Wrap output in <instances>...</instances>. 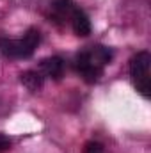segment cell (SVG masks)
I'll list each match as a JSON object with an SVG mask.
<instances>
[{"mask_svg":"<svg viewBox=\"0 0 151 153\" xmlns=\"http://www.w3.org/2000/svg\"><path fill=\"white\" fill-rule=\"evenodd\" d=\"M112 61V50L101 45L91 46L80 52L75 59V70L82 75V78L89 84H94L105 70L107 64Z\"/></svg>","mask_w":151,"mask_h":153,"instance_id":"6da1fadb","label":"cell"},{"mask_svg":"<svg viewBox=\"0 0 151 153\" xmlns=\"http://www.w3.org/2000/svg\"><path fill=\"white\" fill-rule=\"evenodd\" d=\"M41 34L38 29H29L21 39L0 38V52L11 59H29L38 48Z\"/></svg>","mask_w":151,"mask_h":153,"instance_id":"7a4b0ae2","label":"cell"},{"mask_svg":"<svg viewBox=\"0 0 151 153\" xmlns=\"http://www.w3.org/2000/svg\"><path fill=\"white\" fill-rule=\"evenodd\" d=\"M151 53L142 50L137 52L130 59V76L133 82V87L144 96H151Z\"/></svg>","mask_w":151,"mask_h":153,"instance_id":"3957f363","label":"cell"},{"mask_svg":"<svg viewBox=\"0 0 151 153\" xmlns=\"http://www.w3.org/2000/svg\"><path fill=\"white\" fill-rule=\"evenodd\" d=\"M39 71L43 76H48V78H53V80H61V76L64 73V61L57 55L53 57H46L41 61L39 64Z\"/></svg>","mask_w":151,"mask_h":153,"instance_id":"277c9868","label":"cell"},{"mask_svg":"<svg viewBox=\"0 0 151 153\" xmlns=\"http://www.w3.org/2000/svg\"><path fill=\"white\" fill-rule=\"evenodd\" d=\"M75 9L76 5L73 4V0H55L52 4V20L55 23H66L70 22Z\"/></svg>","mask_w":151,"mask_h":153,"instance_id":"5b68a950","label":"cell"},{"mask_svg":"<svg viewBox=\"0 0 151 153\" xmlns=\"http://www.w3.org/2000/svg\"><path fill=\"white\" fill-rule=\"evenodd\" d=\"M70 25H71L73 32H75L76 36H80V38H85V36L91 34V22H89V16H87L82 9H78V7L73 11V14H71V18H70Z\"/></svg>","mask_w":151,"mask_h":153,"instance_id":"8992f818","label":"cell"},{"mask_svg":"<svg viewBox=\"0 0 151 153\" xmlns=\"http://www.w3.org/2000/svg\"><path fill=\"white\" fill-rule=\"evenodd\" d=\"M20 80H21V84L30 93L39 91L43 87V84H44V76L41 75V71H38V70H27V71H23L20 75Z\"/></svg>","mask_w":151,"mask_h":153,"instance_id":"52a82bcc","label":"cell"},{"mask_svg":"<svg viewBox=\"0 0 151 153\" xmlns=\"http://www.w3.org/2000/svg\"><path fill=\"white\" fill-rule=\"evenodd\" d=\"M84 153H105V150H103V146H101L100 143L89 141V143L85 144V148H84Z\"/></svg>","mask_w":151,"mask_h":153,"instance_id":"ba28073f","label":"cell"},{"mask_svg":"<svg viewBox=\"0 0 151 153\" xmlns=\"http://www.w3.org/2000/svg\"><path fill=\"white\" fill-rule=\"evenodd\" d=\"M9 146H11V141H9L5 135H0V152H2V150H7Z\"/></svg>","mask_w":151,"mask_h":153,"instance_id":"9c48e42d","label":"cell"}]
</instances>
